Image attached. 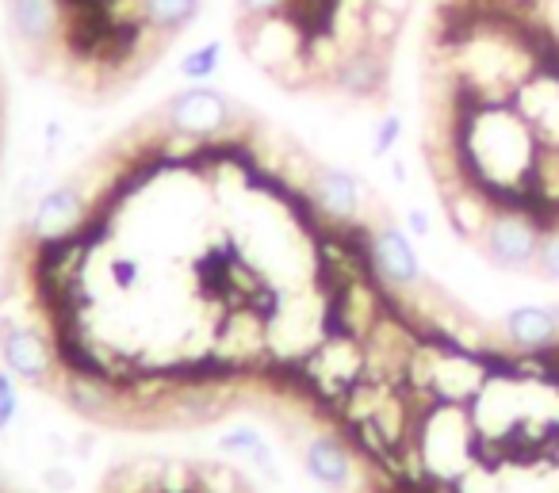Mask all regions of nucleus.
<instances>
[{
    "label": "nucleus",
    "instance_id": "7ed1b4c3",
    "mask_svg": "<svg viewBox=\"0 0 559 493\" xmlns=\"http://www.w3.org/2000/svg\"><path fill=\"white\" fill-rule=\"evenodd\" d=\"M411 447L429 485H456L479 455V432H475L472 409L449 406V401H426L418 424H414Z\"/></svg>",
    "mask_w": 559,
    "mask_h": 493
},
{
    "label": "nucleus",
    "instance_id": "aec40b11",
    "mask_svg": "<svg viewBox=\"0 0 559 493\" xmlns=\"http://www.w3.org/2000/svg\"><path fill=\"white\" fill-rule=\"evenodd\" d=\"M218 65H223V43H200L180 58V77L192 81V85H207L218 73Z\"/></svg>",
    "mask_w": 559,
    "mask_h": 493
},
{
    "label": "nucleus",
    "instance_id": "f3484780",
    "mask_svg": "<svg viewBox=\"0 0 559 493\" xmlns=\"http://www.w3.org/2000/svg\"><path fill=\"white\" fill-rule=\"evenodd\" d=\"M495 207H498V203L490 200L487 192H479L475 184H467L464 177H460V188H452V192L444 195L449 223H452V230H456L464 241H479L483 238V230H487Z\"/></svg>",
    "mask_w": 559,
    "mask_h": 493
},
{
    "label": "nucleus",
    "instance_id": "393cba45",
    "mask_svg": "<svg viewBox=\"0 0 559 493\" xmlns=\"http://www.w3.org/2000/svg\"><path fill=\"white\" fill-rule=\"evenodd\" d=\"M429 230H433V223H429L426 211L421 207L406 211V233H411V238H429Z\"/></svg>",
    "mask_w": 559,
    "mask_h": 493
},
{
    "label": "nucleus",
    "instance_id": "5701e85b",
    "mask_svg": "<svg viewBox=\"0 0 559 493\" xmlns=\"http://www.w3.org/2000/svg\"><path fill=\"white\" fill-rule=\"evenodd\" d=\"M399 139H403V116H399V111H388L372 134V157H391L399 146Z\"/></svg>",
    "mask_w": 559,
    "mask_h": 493
},
{
    "label": "nucleus",
    "instance_id": "20e7f679",
    "mask_svg": "<svg viewBox=\"0 0 559 493\" xmlns=\"http://www.w3.org/2000/svg\"><path fill=\"white\" fill-rule=\"evenodd\" d=\"M284 375H292L299 398L311 401L326 417H334L342 409L345 394L365 378V340L345 329H334L304 363L288 368Z\"/></svg>",
    "mask_w": 559,
    "mask_h": 493
},
{
    "label": "nucleus",
    "instance_id": "6ab92c4d",
    "mask_svg": "<svg viewBox=\"0 0 559 493\" xmlns=\"http://www.w3.org/2000/svg\"><path fill=\"white\" fill-rule=\"evenodd\" d=\"M218 452H223V455H234V459H241L246 467L264 470L269 478H280V470H276V452H272L269 440H264L257 429H249V424H234V429H226L223 436H218Z\"/></svg>",
    "mask_w": 559,
    "mask_h": 493
},
{
    "label": "nucleus",
    "instance_id": "4be33fe9",
    "mask_svg": "<svg viewBox=\"0 0 559 493\" xmlns=\"http://www.w3.org/2000/svg\"><path fill=\"white\" fill-rule=\"evenodd\" d=\"M20 424V383L0 368V436H9Z\"/></svg>",
    "mask_w": 559,
    "mask_h": 493
},
{
    "label": "nucleus",
    "instance_id": "f8f14e48",
    "mask_svg": "<svg viewBox=\"0 0 559 493\" xmlns=\"http://www.w3.org/2000/svg\"><path fill=\"white\" fill-rule=\"evenodd\" d=\"M304 470L330 493H353L357 482V447L342 432H319L304 447Z\"/></svg>",
    "mask_w": 559,
    "mask_h": 493
},
{
    "label": "nucleus",
    "instance_id": "39448f33",
    "mask_svg": "<svg viewBox=\"0 0 559 493\" xmlns=\"http://www.w3.org/2000/svg\"><path fill=\"white\" fill-rule=\"evenodd\" d=\"M307 43H311V27L296 12L241 20V55L261 73L284 81V85H304L311 77Z\"/></svg>",
    "mask_w": 559,
    "mask_h": 493
},
{
    "label": "nucleus",
    "instance_id": "412c9836",
    "mask_svg": "<svg viewBox=\"0 0 559 493\" xmlns=\"http://www.w3.org/2000/svg\"><path fill=\"white\" fill-rule=\"evenodd\" d=\"M536 276L559 287V218L556 223H544V238L540 249H536Z\"/></svg>",
    "mask_w": 559,
    "mask_h": 493
},
{
    "label": "nucleus",
    "instance_id": "b1692460",
    "mask_svg": "<svg viewBox=\"0 0 559 493\" xmlns=\"http://www.w3.org/2000/svg\"><path fill=\"white\" fill-rule=\"evenodd\" d=\"M299 0H238L241 20H261V16H276V12H296Z\"/></svg>",
    "mask_w": 559,
    "mask_h": 493
},
{
    "label": "nucleus",
    "instance_id": "a211bd4d",
    "mask_svg": "<svg viewBox=\"0 0 559 493\" xmlns=\"http://www.w3.org/2000/svg\"><path fill=\"white\" fill-rule=\"evenodd\" d=\"M203 0H131V20L142 32L177 35L200 16Z\"/></svg>",
    "mask_w": 559,
    "mask_h": 493
},
{
    "label": "nucleus",
    "instance_id": "a878e982",
    "mask_svg": "<svg viewBox=\"0 0 559 493\" xmlns=\"http://www.w3.org/2000/svg\"><path fill=\"white\" fill-rule=\"evenodd\" d=\"M414 0H372V9H383V12H395V16H406L411 12Z\"/></svg>",
    "mask_w": 559,
    "mask_h": 493
},
{
    "label": "nucleus",
    "instance_id": "9d476101",
    "mask_svg": "<svg viewBox=\"0 0 559 493\" xmlns=\"http://www.w3.org/2000/svg\"><path fill=\"white\" fill-rule=\"evenodd\" d=\"M368 264H372V276L380 279L388 294H411L421 287V256L403 226H372V233H368Z\"/></svg>",
    "mask_w": 559,
    "mask_h": 493
},
{
    "label": "nucleus",
    "instance_id": "1a4fd4ad",
    "mask_svg": "<svg viewBox=\"0 0 559 493\" xmlns=\"http://www.w3.org/2000/svg\"><path fill=\"white\" fill-rule=\"evenodd\" d=\"M0 363L9 375H16V383L32 390L55 386L62 371L55 337L35 322H0Z\"/></svg>",
    "mask_w": 559,
    "mask_h": 493
},
{
    "label": "nucleus",
    "instance_id": "6e6552de",
    "mask_svg": "<svg viewBox=\"0 0 559 493\" xmlns=\"http://www.w3.org/2000/svg\"><path fill=\"white\" fill-rule=\"evenodd\" d=\"M162 123L169 134H185V139H195L203 146H218V142H230L234 127H238V108L218 88L188 85L177 96H169Z\"/></svg>",
    "mask_w": 559,
    "mask_h": 493
},
{
    "label": "nucleus",
    "instance_id": "423d86ee",
    "mask_svg": "<svg viewBox=\"0 0 559 493\" xmlns=\"http://www.w3.org/2000/svg\"><path fill=\"white\" fill-rule=\"evenodd\" d=\"M96 195L88 192L81 180H58L43 192V200L24 215V230L32 249L43 245H62V241L78 238V233L93 230L96 215Z\"/></svg>",
    "mask_w": 559,
    "mask_h": 493
},
{
    "label": "nucleus",
    "instance_id": "2eb2a0df",
    "mask_svg": "<svg viewBox=\"0 0 559 493\" xmlns=\"http://www.w3.org/2000/svg\"><path fill=\"white\" fill-rule=\"evenodd\" d=\"M326 81L342 96H353V100H372V96H380L383 85H388V50L368 43V47L345 55Z\"/></svg>",
    "mask_w": 559,
    "mask_h": 493
},
{
    "label": "nucleus",
    "instance_id": "f257e3e1",
    "mask_svg": "<svg viewBox=\"0 0 559 493\" xmlns=\"http://www.w3.org/2000/svg\"><path fill=\"white\" fill-rule=\"evenodd\" d=\"M452 154L467 184L487 192L495 203H521L528 195L540 146L513 104H456Z\"/></svg>",
    "mask_w": 559,
    "mask_h": 493
},
{
    "label": "nucleus",
    "instance_id": "bb28decb",
    "mask_svg": "<svg viewBox=\"0 0 559 493\" xmlns=\"http://www.w3.org/2000/svg\"><path fill=\"white\" fill-rule=\"evenodd\" d=\"M479 4H490V0H479Z\"/></svg>",
    "mask_w": 559,
    "mask_h": 493
},
{
    "label": "nucleus",
    "instance_id": "0eeeda50",
    "mask_svg": "<svg viewBox=\"0 0 559 493\" xmlns=\"http://www.w3.org/2000/svg\"><path fill=\"white\" fill-rule=\"evenodd\" d=\"M540 238H544V218L528 207V200H521V203H498L487 230H483V238L475 245L483 249V256L495 268L533 272Z\"/></svg>",
    "mask_w": 559,
    "mask_h": 493
},
{
    "label": "nucleus",
    "instance_id": "ddd939ff",
    "mask_svg": "<svg viewBox=\"0 0 559 493\" xmlns=\"http://www.w3.org/2000/svg\"><path fill=\"white\" fill-rule=\"evenodd\" d=\"M58 394L66 398V406L78 409L81 417H96V421H108L116 417L119 401H123V386L116 378L100 375L93 368H66L58 371Z\"/></svg>",
    "mask_w": 559,
    "mask_h": 493
},
{
    "label": "nucleus",
    "instance_id": "f03ea898",
    "mask_svg": "<svg viewBox=\"0 0 559 493\" xmlns=\"http://www.w3.org/2000/svg\"><path fill=\"white\" fill-rule=\"evenodd\" d=\"M334 294L326 284H304L292 291H276L264 306V352L269 368L288 371L304 363L322 340L334 333Z\"/></svg>",
    "mask_w": 559,
    "mask_h": 493
},
{
    "label": "nucleus",
    "instance_id": "dca6fc26",
    "mask_svg": "<svg viewBox=\"0 0 559 493\" xmlns=\"http://www.w3.org/2000/svg\"><path fill=\"white\" fill-rule=\"evenodd\" d=\"M9 4V27L27 50H50L62 35V4L66 0H4Z\"/></svg>",
    "mask_w": 559,
    "mask_h": 493
},
{
    "label": "nucleus",
    "instance_id": "4468645a",
    "mask_svg": "<svg viewBox=\"0 0 559 493\" xmlns=\"http://www.w3.org/2000/svg\"><path fill=\"white\" fill-rule=\"evenodd\" d=\"M502 337L513 352L536 356L559 345V310L556 302H521L502 314Z\"/></svg>",
    "mask_w": 559,
    "mask_h": 493
},
{
    "label": "nucleus",
    "instance_id": "9b49d317",
    "mask_svg": "<svg viewBox=\"0 0 559 493\" xmlns=\"http://www.w3.org/2000/svg\"><path fill=\"white\" fill-rule=\"evenodd\" d=\"M299 195L311 203L322 226H360V215H365V184L337 165H314L311 180L299 188Z\"/></svg>",
    "mask_w": 559,
    "mask_h": 493
}]
</instances>
